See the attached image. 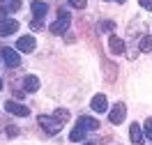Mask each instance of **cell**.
Here are the masks:
<instances>
[{"mask_svg":"<svg viewBox=\"0 0 152 145\" xmlns=\"http://www.w3.org/2000/svg\"><path fill=\"white\" fill-rule=\"evenodd\" d=\"M115 2H120V5H122V2H124V0H115Z\"/></svg>","mask_w":152,"mask_h":145,"instance_id":"23","label":"cell"},{"mask_svg":"<svg viewBox=\"0 0 152 145\" xmlns=\"http://www.w3.org/2000/svg\"><path fill=\"white\" fill-rule=\"evenodd\" d=\"M69 23H72V16H69V12H65V9H60L58 12V21L56 23H51V32L53 35H62L67 28H69Z\"/></svg>","mask_w":152,"mask_h":145,"instance_id":"2","label":"cell"},{"mask_svg":"<svg viewBox=\"0 0 152 145\" xmlns=\"http://www.w3.org/2000/svg\"><path fill=\"white\" fill-rule=\"evenodd\" d=\"M35 46H37V42L32 35H23V37L16 39V51H21V53H32Z\"/></svg>","mask_w":152,"mask_h":145,"instance_id":"3","label":"cell"},{"mask_svg":"<svg viewBox=\"0 0 152 145\" xmlns=\"http://www.w3.org/2000/svg\"><path fill=\"white\" fill-rule=\"evenodd\" d=\"M76 125H78V127H83L86 131H97V129H99V122H97L95 117H90V115H81Z\"/></svg>","mask_w":152,"mask_h":145,"instance_id":"11","label":"cell"},{"mask_svg":"<svg viewBox=\"0 0 152 145\" xmlns=\"http://www.w3.org/2000/svg\"><path fill=\"white\" fill-rule=\"evenodd\" d=\"M143 131H145V138H150V141H152V117H150V120H145Z\"/></svg>","mask_w":152,"mask_h":145,"instance_id":"17","label":"cell"},{"mask_svg":"<svg viewBox=\"0 0 152 145\" xmlns=\"http://www.w3.org/2000/svg\"><path fill=\"white\" fill-rule=\"evenodd\" d=\"M7 136H10V138H16V136H19V127L10 125V127H7Z\"/></svg>","mask_w":152,"mask_h":145,"instance_id":"19","label":"cell"},{"mask_svg":"<svg viewBox=\"0 0 152 145\" xmlns=\"http://www.w3.org/2000/svg\"><path fill=\"white\" fill-rule=\"evenodd\" d=\"M138 51H141V53H150L152 51V35H143V37L138 39Z\"/></svg>","mask_w":152,"mask_h":145,"instance_id":"14","label":"cell"},{"mask_svg":"<svg viewBox=\"0 0 152 145\" xmlns=\"http://www.w3.org/2000/svg\"><path fill=\"white\" fill-rule=\"evenodd\" d=\"M5 111H7V113H12V115H16V117L30 115V108H28V106H23V104H19V101H12V99L5 104Z\"/></svg>","mask_w":152,"mask_h":145,"instance_id":"5","label":"cell"},{"mask_svg":"<svg viewBox=\"0 0 152 145\" xmlns=\"http://www.w3.org/2000/svg\"><path fill=\"white\" fill-rule=\"evenodd\" d=\"M67 2H69L72 7H76V9H83V7H86V0H67Z\"/></svg>","mask_w":152,"mask_h":145,"instance_id":"18","label":"cell"},{"mask_svg":"<svg viewBox=\"0 0 152 145\" xmlns=\"http://www.w3.org/2000/svg\"><path fill=\"white\" fill-rule=\"evenodd\" d=\"M141 2V7H145L148 12H152V0H138Z\"/></svg>","mask_w":152,"mask_h":145,"instance_id":"21","label":"cell"},{"mask_svg":"<svg viewBox=\"0 0 152 145\" xmlns=\"http://www.w3.org/2000/svg\"><path fill=\"white\" fill-rule=\"evenodd\" d=\"M129 138H132L134 145H143V141H145V131L141 129L138 122H134V125L129 127Z\"/></svg>","mask_w":152,"mask_h":145,"instance_id":"9","label":"cell"},{"mask_svg":"<svg viewBox=\"0 0 152 145\" xmlns=\"http://www.w3.org/2000/svg\"><path fill=\"white\" fill-rule=\"evenodd\" d=\"M30 7H32V14H35V19H39V21L44 19V16H46V12H48V5H46V2H42V0H35Z\"/></svg>","mask_w":152,"mask_h":145,"instance_id":"12","label":"cell"},{"mask_svg":"<svg viewBox=\"0 0 152 145\" xmlns=\"http://www.w3.org/2000/svg\"><path fill=\"white\" fill-rule=\"evenodd\" d=\"M90 108H92L95 113H106V111H108V99H106L104 95H95L92 101H90Z\"/></svg>","mask_w":152,"mask_h":145,"instance_id":"8","label":"cell"},{"mask_svg":"<svg viewBox=\"0 0 152 145\" xmlns=\"http://www.w3.org/2000/svg\"><path fill=\"white\" fill-rule=\"evenodd\" d=\"M7 9H10V12H16V9H21V0H12L10 5H7Z\"/></svg>","mask_w":152,"mask_h":145,"instance_id":"20","label":"cell"},{"mask_svg":"<svg viewBox=\"0 0 152 145\" xmlns=\"http://www.w3.org/2000/svg\"><path fill=\"white\" fill-rule=\"evenodd\" d=\"M108 46H111V51H113L115 55H122L124 51H127L124 42H122L120 37H118V35H111V37H108Z\"/></svg>","mask_w":152,"mask_h":145,"instance_id":"10","label":"cell"},{"mask_svg":"<svg viewBox=\"0 0 152 145\" xmlns=\"http://www.w3.org/2000/svg\"><path fill=\"white\" fill-rule=\"evenodd\" d=\"M83 145H95V143H83Z\"/></svg>","mask_w":152,"mask_h":145,"instance_id":"24","label":"cell"},{"mask_svg":"<svg viewBox=\"0 0 152 145\" xmlns=\"http://www.w3.org/2000/svg\"><path fill=\"white\" fill-rule=\"evenodd\" d=\"M16 30H19V21L16 19H5L0 23V37H10V35H14Z\"/></svg>","mask_w":152,"mask_h":145,"instance_id":"7","label":"cell"},{"mask_svg":"<svg viewBox=\"0 0 152 145\" xmlns=\"http://www.w3.org/2000/svg\"><path fill=\"white\" fill-rule=\"evenodd\" d=\"M0 55H2L7 67H19L21 65V55H19V51H14V48H2Z\"/></svg>","mask_w":152,"mask_h":145,"instance_id":"4","label":"cell"},{"mask_svg":"<svg viewBox=\"0 0 152 145\" xmlns=\"http://www.w3.org/2000/svg\"><path fill=\"white\" fill-rule=\"evenodd\" d=\"M83 138H86V129L76 125L74 129H72V134H69V141H74V143H81Z\"/></svg>","mask_w":152,"mask_h":145,"instance_id":"15","label":"cell"},{"mask_svg":"<svg viewBox=\"0 0 152 145\" xmlns=\"http://www.w3.org/2000/svg\"><path fill=\"white\" fill-rule=\"evenodd\" d=\"M124 117H127V106H124L122 101H120V104H115V106L111 108V113H108V120H111L113 125H120Z\"/></svg>","mask_w":152,"mask_h":145,"instance_id":"6","label":"cell"},{"mask_svg":"<svg viewBox=\"0 0 152 145\" xmlns=\"http://www.w3.org/2000/svg\"><path fill=\"white\" fill-rule=\"evenodd\" d=\"M56 117L62 122V125H65L67 120H69V111H67V108H58V111H56Z\"/></svg>","mask_w":152,"mask_h":145,"instance_id":"16","label":"cell"},{"mask_svg":"<svg viewBox=\"0 0 152 145\" xmlns=\"http://www.w3.org/2000/svg\"><path fill=\"white\" fill-rule=\"evenodd\" d=\"M0 90H2V81H0Z\"/></svg>","mask_w":152,"mask_h":145,"instance_id":"25","label":"cell"},{"mask_svg":"<svg viewBox=\"0 0 152 145\" xmlns=\"http://www.w3.org/2000/svg\"><path fill=\"white\" fill-rule=\"evenodd\" d=\"M37 122H39V127H42V129H44L48 136H56L58 131L62 129V122H60L56 115H53V117H51V115H39Z\"/></svg>","mask_w":152,"mask_h":145,"instance_id":"1","label":"cell"},{"mask_svg":"<svg viewBox=\"0 0 152 145\" xmlns=\"http://www.w3.org/2000/svg\"><path fill=\"white\" fill-rule=\"evenodd\" d=\"M102 30H108V32H111V30H113V23H111V21H106V23H102Z\"/></svg>","mask_w":152,"mask_h":145,"instance_id":"22","label":"cell"},{"mask_svg":"<svg viewBox=\"0 0 152 145\" xmlns=\"http://www.w3.org/2000/svg\"><path fill=\"white\" fill-rule=\"evenodd\" d=\"M23 87H26V92H37L39 90V78L37 76H26L23 78Z\"/></svg>","mask_w":152,"mask_h":145,"instance_id":"13","label":"cell"},{"mask_svg":"<svg viewBox=\"0 0 152 145\" xmlns=\"http://www.w3.org/2000/svg\"><path fill=\"white\" fill-rule=\"evenodd\" d=\"M0 2H5V0H0Z\"/></svg>","mask_w":152,"mask_h":145,"instance_id":"26","label":"cell"}]
</instances>
